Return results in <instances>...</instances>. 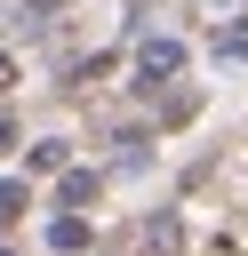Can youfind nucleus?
I'll return each instance as SVG.
<instances>
[{
  "label": "nucleus",
  "mask_w": 248,
  "mask_h": 256,
  "mask_svg": "<svg viewBox=\"0 0 248 256\" xmlns=\"http://www.w3.org/2000/svg\"><path fill=\"white\" fill-rule=\"evenodd\" d=\"M184 72V48L176 40H144L136 48V88H160V80H176Z\"/></svg>",
  "instance_id": "f257e3e1"
},
{
  "label": "nucleus",
  "mask_w": 248,
  "mask_h": 256,
  "mask_svg": "<svg viewBox=\"0 0 248 256\" xmlns=\"http://www.w3.org/2000/svg\"><path fill=\"white\" fill-rule=\"evenodd\" d=\"M48 248H56V256H80V248H88V224H80V216H56V224H48Z\"/></svg>",
  "instance_id": "f03ea898"
},
{
  "label": "nucleus",
  "mask_w": 248,
  "mask_h": 256,
  "mask_svg": "<svg viewBox=\"0 0 248 256\" xmlns=\"http://www.w3.org/2000/svg\"><path fill=\"white\" fill-rule=\"evenodd\" d=\"M96 200V176H80V168H64V208H88Z\"/></svg>",
  "instance_id": "7ed1b4c3"
},
{
  "label": "nucleus",
  "mask_w": 248,
  "mask_h": 256,
  "mask_svg": "<svg viewBox=\"0 0 248 256\" xmlns=\"http://www.w3.org/2000/svg\"><path fill=\"white\" fill-rule=\"evenodd\" d=\"M24 208H32V200H24V184H16V176H8V184H0V232H8V224H16V216H24Z\"/></svg>",
  "instance_id": "20e7f679"
},
{
  "label": "nucleus",
  "mask_w": 248,
  "mask_h": 256,
  "mask_svg": "<svg viewBox=\"0 0 248 256\" xmlns=\"http://www.w3.org/2000/svg\"><path fill=\"white\" fill-rule=\"evenodd\" d=\"M32 168H72V144H32Z\"/></svg>",
  "instance_id": "39448f33"
},
{
  "label": "nucleus",
  "mask_w": 248,
  "mask_h": 256,
  "mask_svg": "<svg viewBox=\"0 0 248 256\" xmlns=\"http://www.w3.org/2000/svg\"><path fill=\"white\" fill-rule=\"evenodd\" d=\"M216 56H248V24H232V32L216 40Z\"/></svg>",
  "instance_id": "423d86ee"
},
{
  "label": "nucleus",
  "mask_w": 248,
  "mask_h": 256,
  "mask_svg": "<svg viewBox=\"0 0 248 256\" xmlns=\"http://www.w3.org/2000/svg\"><path fill=\"white\" fill-rule=\"evenodd\" d=\"M56 8H72V0H24V16H56Z\"/></svg>",
  "instance_id": "0eeeda50"
},
{
  "label": "nucleus",
  "mask_w": 248,
  "mask_h": 256,
  "mask_svg": "<svg viewBox=\"0 0 248 256\" xmlns=\"http://www.w3.org/2000/svg\"><path fill=\"white\" fill-rule=\"evenodd\" d=\"M0 88H16V56H0Z\"/></svg>",
  "instance_id": "6e6552de"
},
{
  "label": "nucleus",
  "mask_w": 248,
  "mask_h": 256,
  "mask_svg": "<svg viewBox=\"0 0 248 256\" xmlns=\"http://www.w3.org/2000/svg\"><path fill=\"white\" fill-rule=\"evenodd\" d=\"M8 144H16V128H8V112H0V152H8Z\"/></svg>",
  "instance_id": "1a4fd4ad"
},
{
  "label": "nucleus",
  "mask_w": 248,
  "mask_h": 256,
  "mask_svg": "<svg viewBox=\"0 0 248 256\" xmlns=\"http://www.w3.org/2000/svg\"><path fill=\"white\" fill-rule=\"evenodd\" d=\"M0 256H8V248H0Z\"/></svg>",
  "instance_id": "9d476101"
}]
</instances>
